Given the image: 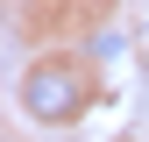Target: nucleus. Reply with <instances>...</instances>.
I'll return each mask as SVG.
<instances>
[{"mask_svg": "<svg viewBox=\"0 0 149 142\" xmlns=\"http://www.w3.org/2000/svg\"><path fill=\"white\" fill-rule=\"evenodd\" d=\"M22 106H29L36 121H71L85 106V78L71 64H36L29 78H22Z\"/></svg>", "mask_w": 149, "mask_h": 142, "instance_id": "1", "label": "nucleus"}]
</instances>
